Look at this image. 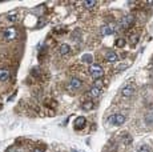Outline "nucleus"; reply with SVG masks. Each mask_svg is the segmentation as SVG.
<instances>
[{"label":"nucleus","mask_w":153,"mask_h":152,"mask_svg":"<svg viewBox=\"0 0 153 152\" xmlns=\"http://www.w3.org/2000/svg\"><path fill=\"white\" fill-rule=\"evenodd\" d=\"M89 72H91V75H92V77H95L96 80L101 79L102 75H104V69H102V67L100 66V64H92L89 68Z\"/></svg>","instance_id":"1"},{"label":"nucleus","mask_w":153,"mask_h":152,"mask_svg":"<svg viewBox=\"0 0 153 152\" xmlns=\"http://www.w3.org/2000/svg\"><path fill=\"white\" fill-rule=\"evenodd\" d=\"M133 22H134L133 15H124L121 17V20H120V27H121L123 30H128V28L132 27Z\"/></svg>","instance_id":"2"},{"label":"nucleus","mask_w":153,"mask_h":152,"mask_svg":"<svg viewBox=\"0 0 153 152\" xmlns=\"http://www.w3.org/2000/svg\"><path fill=\"white\" fill-rule=\"evenodd\" d=\"M108 121H109L112 125H116V127H120V125H123V124L125 123V118H124V115H120V113H116V115H112V116H109Z\"/></svg>","instance_id":"3"},{"label":"nucleus","mask_w":153,"mask_h":152,"mask_svg":"<svg viewBox=\"0 0 153 152\" xmlns=\"http://www.w3.org/2000/svg\"><path fill=\"white\" fill-rule=\"evenodd\" d=\"M133 93H134V86L133 84H128V86H125L124 88L121 89V95L124 96V98H131Z\"/></svg>","instance_id":"4"},{"label":"nucleus","mask_w":153,"mask_h":152,"mask_svg":"<svg viewBox=\"0 0 153 152\" xmlns=\"http://www.w3.org/2000/svg\"><path fill=\"white\" fill-rule=\"evenodd\" d=\"M16 35H17V32H16V30H15L13 27H10V28H7V30L4 31V37L7 40H13L15 37H16Z\"/></svg>","instance_id":"5"},{"label":"nucleus","mask_w":153,"mask_h":152,"mask_svg":"<svg viewBox=\"0 0 153 152\" xmlns=\"http://www.w3.org/2000/svg\"><path fill=\"white\" fill-rule=\"evenodd\" d=\"M85 124H87V119L84 118V116H79L77 119L75 120V128L76 130H83V128L85 127Z\"/></svg>","instance_id":"6"},{"label":"nucleus","mask_w":153,"mask_h":152,"mask_svg":"<svg viewBox=\"0 0 153 152\" xmlns=\"http://www.w3.org/2000/svg\"><path fill=\"white\" fill-rule=\"evenodd\" d=\"M114 32V27L111 24H107V25H102L101 28V34L104 35V36H111L112 34Z\"/></svg>","instance_id":"7"},{"label":"nucleus","mask_w":153,"mask_h":152,"mask_svg":"<svg viewBox=\"0 0 153 152\" xmlns=\"http://www.w3.org/2000/svg\"><path fill=\"white\" fill-rule=\"evenodd\" d=\"M81 87V80L77 77H72L69 81V88L71 89H79Z\"/></svg>","instance_id":"8"},{"label":"nucleus","mask_w":153,"mask_h":152,"mask_svg":"<svg viewBox=\"0 0 153 152\" xmlns=\"http://www.w3.org/2000/svg\"><path fill=\"white\" fill-rule=\"evenodd\" d=\"M117 59H119V56H117V54L113 51H108L107 55H105V60H107L108 63H114V61H117Z\"/></svg>","instance_id":"9"},{"label":"nucleus","mask_w":153,"mask_h":152,"mask_svg":"<svg viewBox=\"0 0 153 152\" xmlns=\"http://www.w3.org/2000/svg\"><path fill=\"white\" fill-rule=\"evenodd\" d=\"M10 79V71L5 68H0V81H5Z\"/></svg>","instance_id":"10"},{"label":"nucleus","mask_w":153,"mask_h":152,"mask_svg":"<svg viewBox=\"0 0 153 152\" xmlns=\"http://www.w3.org/2000/svg\"><path fill=\"white\" fill-rule=\"evenodd\" d=\"M93 107H95V103H93L92 100H85V101H83V104H81V108H83L84 111H91Z\"/></svg>","instance_id":"11"},{"label":"nucleus","mask_w":153,"mask_h":152,"mask_svg":"<svg viewBox=\"0 0 153 152\" xmlns=\"http://www.w3.org/2000/svg\"><path fill=\"white\" fill-rule=\"evenodd\" d=\"M59 51H60V55L65 56V55H68L71 52V47L68 44H61L60 47H59Z\"/></svg>","instance_id":"12"},{"label":"nucleus","mask_w":153,"mask_h":152,"mask_svg":"<svg viewBox=\"0 0 153 152\" xmlns=\"http://www.w3.org/2000/svg\"><path fill=\"white\" fill-rule=\"evenodd\" d=\"M100 92H101V89H100V88H96V87H92V88H91V91L88 92V95H89L91 98H97V96L100 95Z\"/></svg>","instance_id":"13"},{"label":"nucleus","mask_w":153,"mask_h":152,"mask_svg":"<svg viewBox=\"0 0 153 152\" xmlns=\"http://www.w3.org/2000/svg\"><path fill=\"white\" fill-rule=\"evenodd\" d=\"M121 140H123V143H125V144H131L132 143V136L129 135V133H123L121 135Z\"/></svg>","instance_id":"14"},{"label":"nucleus","mask_w":153,"mask_h":152,"mask_svg":"<svg viewBox=\"0 0 153 152\" xmlns=\"http://www.w3.org/2000/svg\"><path fill=\"white\" fill-rule=\"evenodd\" d=\"M96 4H97V1H96V0H87V1H84V7L88 8V10L96 7Z\"/></svg>","instance_id":"15"},{"label":"nucleus","mask_w":153,"mask_h":152,"mask_svg":"<svg viewBox=\"0 0 153 152\" xmlns=\"http://www.w3.org/2000/svg\"><path fill=\"white\" fill-rule=\"evenodd\" d=\"M83 61L84 63H88V64H92L93 56L91 54H85V55H83Z\"/></svg>","instance_id":"16"},{"label":"nucleus","mask_w":153,"mask_h":152,"mask_svg":"<svg viewBox=\"0 0 153 152\" xmlns=\"http://www.w3.org/2000/svg\"><path fill=\"white\" fill-rule=\"evenodd\" d=\"M125 39H121V37H120V39H116V42H114V45L117 47V48H123V47L125 45Z\"/></svg>","instance_id":"17"},{"label":"nucleus","mask_w":153,"mask_h":152,"mask_svg":"<svg viewBox=\"0 0 153 152\" xmlns=\"http://www.w3.org/2000/svg\"><path fill=\"white\" fill-rule=\"evenodd\" d=\"M137 42H139V35H132V36L129 37V43H131V45H136Z\"/></svg>","instance_id":"18"},{"label":"nucleus","mask_w":153,"mask_h":152,"mask_svg":"<svg viewBox=\"0 0 153 152\" xmlns=\"http://www.w3.org/2000/svg\"><path fill=\"white\" fill-rule=\"evenodd\" d=\"M137 152H152V148L149 147L148 144H144V145H141L139 150H137Z\"/></svg>","instance_id":"19"},{"label":"nucleus","mask_w":153,"mask_h":152,"mask_svg":"<svg viewBox=\"0 0 153 152\" xmlns=\"http://www.w3.org/2000/svg\"><path fill=\"white\" fill-rule=\"evenodd\" d=\"M93 87H96V88H100L101 89L102 88V83H101V80H95V84H93Z\"/></svg>","instance_id":"20"},{"label":"nucleus","mask_w":153,"mask_h":152,"mask_svg":"<svg viewBox=\"0 0 153 152\" xmlns=\"http://www.w3.org/2000/svg\"><path fill=\"white\" fill-rule=\"evenodd\" d=\"M33 76H39L40 75V69H39V67H35L33 69H32V72H31Z\"/></svg>","instance_id":"21"},{"label":"nucleus","mask_w":153,"mask_h":152,"mask_svg":"<svg viewBox=\"0 0 153 152\" xmlns=\"http://www.w3.org/2000/svg\"><path fill=\"white\" fill-rule=\"evenodd\" d=\"M16 13H10V15H8V20H10V22H15V20H16Z\"/></svg>","instance_id":"22"},{"label":"nucleus","mask_w":153,"mask_h":152,"mask_svg":"<svg viewBox=\"0 0 153 152\" xmlns=\"http://www.w3.org/2000/svg\"><path fill=\"white\" fill-rule=\"evenodd\" d=\"M44 22H45L44 19H40V20H39V23H37V28H42V27H43V24H44Z\"/></svg>","instance_id":"23"},{"label":"nucleus","mask_w":153,"mask_h":152,"mask_svg":"<svg viewBox=\"0 0 153 152\" xmlns=\"http://www.w3.org/2000/svg\"><path fill=\"white\" fill-rule=\"evenodd\" d=\"M117 68L121 69V71H123V69H125V68H126V64H120V66L117 67Z\"/></svg>","instance_id":"24"},{"label":"nucleus","mask_w":153,"mask_h":152,"mask_svg":"<svg viewBox=\"0 0 153 152\" xmlns=\"http://www.w3.org/2000/svg\"><path fill=\"white\" fill-rule=\"evenodd\" d=\"M32 152H43V150H42V148H35Z\"/></svg>","instance_id":"25"},{"label":"nucleus","mask_w":153,"mask_h":152,"mask_svg":"<svg viewBox=\"0 0 153 152\" xmlns=\"http://www.w3.org/2000/svg\"><path fill=\"white\" fill-rule=\"evenodd\" d=\"M72 152H81V151H77V150H72Z\"/></svg>","instance_id":"26"},{"label":"nucleus","mask_w":153,"mask_h":152,"mask_svg":"<svg viewBox=\"0 0 153 152\" xmlns=\"http://www.w3.org/2000/svg\"><path fill=\"white\" fill-rule=\"evenodd\" d=\"M149 4H152V5H153V1H149Z\"/></svg>","instance_id":"27"}]
</instances>
